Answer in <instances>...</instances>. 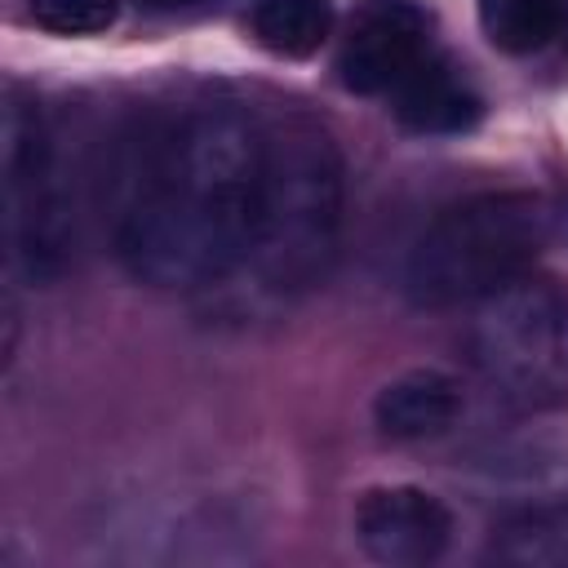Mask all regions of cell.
I'll list each match as a JSON object with an SVG mask.
<instances>
[{
  "label": "cell",
  "mask_w": 568,
  "mask_h": 568,
  "mask_svg": "<svg viewBox=\"0 0 568 568\" xmlns=\"http://www.w3.org/2000/svg\"><path fill=\"white\" fill-rule=\"evenodd\" d=\"M266 129L235 106L178 115L146 151L115 217V257L155 288H204L235 275L257 235Z\"/></svg>",
  "instance_id": "6da1fadb"
},
{
  "label": "cell",
  "mask_w": 568,
  "mask_h": 568,
  "mask_svg": "<svg viewBox=\"0 0 568 568\" xmlns=\"http://www.w3.org/2000/svg\"><path fill=\"white\" fill-rule=\"evenodd\" d=\"M555 213L532 191H484L448 204L413 240L404 293L422 311L484 302L519 280L550 244Z\"/></svg>",
  "instance_id": "7a4b0ae2"
},
{
  "label": "cell",
  "mask_w": 568,
  "mask_h": 568,
  "mask_svg": "<svg viewBox=\"0 0 568 568\" xmlns=\"http://www.w3.org/2000/svg\"><path fill=\"white\" fill-rule=\"evenodd\" d=\"M342 226V160L328 133L311 120L266 129L257 235L244 266L266 288L293 293L324 275Z\"/></svg>",
  "instance_id": "3957f363"
},
{
  "label": "cell",
  "mask_w": 568,
  "mask_h": 568,
  "mask_svg": "<svg viewBox=\"0 0 568 568\" xmlns=\"http://www.w3.org/2000/svg\"><path fill=\"white\" fill-rule=\"evenodd\" d=\"M466 351L501 404L519 413L568 404V284L519 275L488 293L470 320Z\"/></svg>",
  "instance_id": "277c9868"
},
{
  "label": "cell",
  "mask_w": 568,
  "mask_h": 568,
  "mask_svg": "<svg viewBox=\"0 0 568 568\" xmlns=\"http://www.w3.org/2000/svg\"><path fill=\"white\" fill-rule=\"evenodd\" d=\"M4 226H9V257L31 280H53L67 262V195L53 164V138L44 129L40 102L22 89H4Z\"/></svg>",
  "instance_id": "5b68a950"
},
{
  "label": "cell",
  "mask_w": 568,
  "mask_h": 568,
  "mask_svg": "<svg viewBox=\"0 0 568 568\" xmlns=\"http://www.w3.org/2000/svg\"><path fill=\"white\" fill-rule=\"evenodd\" d=\"M453 515L448 506L413 484L368 488L355 501V541L373 564L386 568H422L448 550Z\"/></svg>",
  "instance_id": "8992f818"
},
{
  "label": "cell",
  "mask_w": 568,
  "mask_h": 568,
  "mask_svg": "<svg viewBox=\"0 0 568 568\" xmlns=\"http://www.w3.org/2000/svg\"><path fill=\"white\" fill-rule=\"evenodd\" d=\"M426 13L408 0H373L342 44L337 75L351 93H390L426 53Z\"/></svg>",
  "instance_id": "52a82bcc"
},
{
  "label": "cell",
  "mask_w": 568,
  "mask_h": 568,
  "mask_svg": "<svg viewBox=\"0 0 568 568\" xmlns=\"http://www.w3.org/2000/svg\"><path fill=\"white\" fill-rule=\"evenodd\" d=\"M390 106L395 120L413 133L426 138H448V133H466L479 124L484 115V98L475 93V84L439 53H426L395 89H390Z\"/></svg>",
  "instance_id": "ba28073f"
},
{
  "label": "cell",
  "mask_w": 568,
  "mask_h": 568,
  "mask_svg": "<svg viewBox=\"0 0 568 568\" xmlns=\"http://www.w3.org/2000/svg\"><path fill=\"white\" fill-rule=\"evenodd\" d=\"M462 413V386L439 368H408L373 399V422L386 439H435Z\"/></svg>",
  "instance_id": "9c48e42d"
},
{
  "label": "cell",
  "mask_w": 568,
  "mask_h": 568,
  "mask_svg": "<svg viewBox=\"0 0 568 568\" xmlns=\"http://www.w3.org/2000/svg\"><path fill=\"white\" fill-rule=\"evenodd\" d=\"M333 0H253L248 27L275 58H311L333 31Z\"/></svg>",
  "instance_id": "30bf717a"
},
{
  "label": "cell",
  "mask_w": 568,
  "mask_h": 568,
  "mask_svg": "<svg viewBox=\"0 0 568 568\" xmlns=\"http://www.w3.org/2000/svg\"><path fill=\"white\" fill-rule=\"evenodd\" d=\"M479 27L501 53H537L564 27L568 0H475Z\"/></svg>",
  "instance_id": "8fae6325"
},
{
  "label": "cell",
  "mask_w": 568,
  "mask_h": 568,
  "mask_svg": "<svg viewBox=\"0 0 568 568\" xmlns=\"http://www.w3.org/2000/svg\"><path fill=\"white\" fill-rule=\"evenodd\" d=\"M120 18V0H27V22L49 36H98Z\"/></svg>",
  "instance_id": "7c38bea8"
},
{
  "label": "cell",
  "mask_w": 568,
  "mask_h": 568,
  "mask_svg": "<svg viewBox=\"0 0 568 568\" xmlns=\"http://www.w3.org/2000/svg\"><path fill=\"white\" fill-rule=\"evenodd\" d=\"M146 9H155V13H164V9H182V4H191V0H142Z\"/></svg>",
  "instance_id": "4fadbf2b"
}]
</instances>
